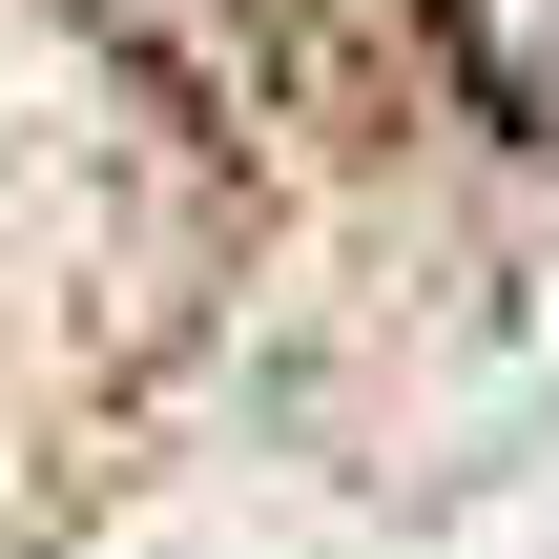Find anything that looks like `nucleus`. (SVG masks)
I'll return each instance as SVG.
<instances>
[{"label":"nucleus","mask_w":559,"mask_h":559,"mask_svg":"<svg viewBox=\"0 0 559 559\" xmlns=\"http://www.w3.org/2000/svg\"><path fill=\"white\" fill-rule=\"evenodd\" d=\"M436 21H456V62H477L519 124H559V0H436Z\"/></svg>","instance_id":"obj_1"}]
</instances>
